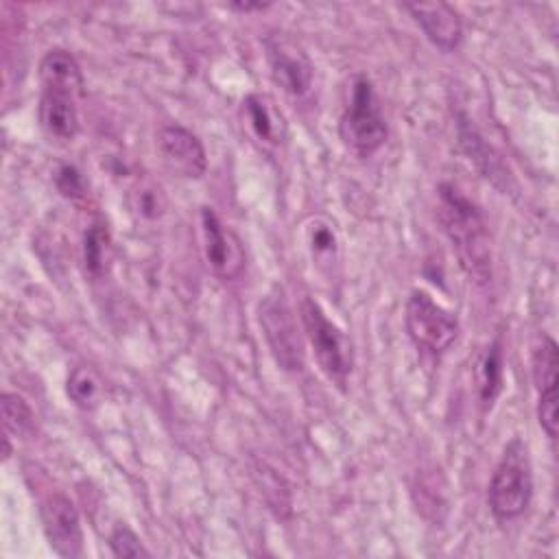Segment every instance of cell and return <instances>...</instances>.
<instances>
[{
    "label": "cell",
    "instance_id": "cell-24",
    "mask_svg": "<svg viewBox=\"0 0 559 559\" xmlns=\"http://www.w3.org/2000/svg\"><path fill=\"white\" fill-rule=\"evenodd\" d=\"M231 9H236V11H262V9H266V4H262V2H258V4H229Z\"/></svg>",
    "mask_w": 559,
    "mask_h": 559
},
{
    "label": "cell",
    "instance_id": "cell-2",
    "mask_svg": "<svg viewBox=\"0 0 559 559\" xmlns=\"http://www.w3.org/2000/svg\"><path fill=\"white\" fill-rule=\"evenodd\" d=\"M439 221L461 269L476 284L491 280V245L478 207L452 183L439 186Z\"/></svg>",
    "mask_w": 559,
    "mask_h": 559
},
{
    "label": "cell",
    "instance_id": "cell-9",
    "mask_svg": "<svg viewBox=\"0 0 559 559\" xmlns=\"http://www.w3.org/2000/svg\"><path fill=\"white\" fill-rule=\"evenodd\" d=\"M41 524L50 548L66 559L83 555V528L74 502L66 493H50L41 502Z\"/></svg>",
    "mask_w": 559,
    "mask_h": 559
},
{
    "label": "cell",
    "instance_id": "cell-20",
    "mask_svg": "<svg viewBox=\"0 0 559 559\" xmlns=\"http://www.w3.org/2000/svg\"><path fill=\"white\" fill-rule=\"evenodd\" d=\"M131 207L142 218H159L166 210V197L153 181H140L131 192Z\"/></svg>",
    "mask_w": 559,
    "mask_h": 559
},
{
    "label": "cell",
    "instance_id": "cell-7",
    "mask_svg": "<svg viewBox=\"0 0 559 559\" xmlns=\"http://www.w3.org/2000/svg\"><path fill=\"white\" fill-rule=\"evenodd\" d=\"M404 323L411 341L430 354L448 352L459 334L456 317L437 304L426 290L411 293Z\"/></svg>",
    "mask_w": 559,
    "mask_h": 559
},
{
    "label": "cell",
    "instance_id": "cell-19",
    "mask_svg": "<svg viewBox=\"0 0 559 559\" xmlns=\"http://www.w3.org/2000/svg\"><path fill=\"white\" fill-rule=\"evenodd\" d=\"M2 424L7 437H24L33 430V411L26 404V400L17 393H2Z\"/></svg>",
    "mask_w": 559,
    "mask_h": 559
},
{
    "label": "cell",
    "instance_id": "cell-3",
    "mask_svg": "<svg viewBox=\"0 0 559 559\" xmlns=\"http://www.w3.org/2000/svg\"><path fill=\"white\" fill-rule=\"evenodd\" d=\"M533 474L528 448L522 439H511L504 448L489 483L487 502L496 520L507 522L520 518L531 504Z\"/></svg>",
    "mask_w": 559,
    "mask_h": 559
},
{
    "label": "cell",
    "instance_id": "cell-4",
    "mask_svg": "<svg viewBox=\"0 0 559 559\" xmlns=\"http://www.w3.org/2000/svg\"><path fill=\"white\" fill-rule=\"evenodd\" d=\"M341 140L358 157L373 155L386 140V122L373 90V83L367 76H358L352 83L349 100L341 116Z\"/></svg>",
    "mask_w": 559,
    "mask_h": 559
},
{
    "label": "cell",
    "instance_id": "cell-5",
    "mask_svg": "<svg viewBox=\"0 0 559 559\" xmlns=\"http://www.w3.org/2000/svg\"><path fill=\"white\" fill-rule=\"evenodd\" d=\"M299 317L321 371L330 382L343 389L354 367V352L349 338L334 321L328 319L323 308L312 297L301 299Z\"/></svg>",
    "mask_w": 559,
    "mask_h": 559
},
{
    "label": "cell",
    "instance_id": "cell-14",
    "mask_svg": "<svg viewBox=\"0 0 559 559\" xmlns=\"http://www.w3.org/2000/svg\"><path fill=\"white\" fill-rule=\"evenodd\" d=\"M304 242L314 269L323 275H334L341 260V240L336 225L325 216H312L304 225Z\"/></svg>",
    "mask_w": 559,
    "mask_h": 559
},
{
    "label": "cell",
    "instance_id": "cell-16",
    "mask_svg": "<svg viewBox=\"0 0 559 559\" xmlns=\"http://www.w3.org/2000/svg\"><path fill=\"white\" fill-rule=\"evenodd\" d=\"M114 258L111 236L105 225H92L83 236V262L92 277H103Z\"/></svg>",
    "mask_w": 559,
    "mask_h": 559
},
{
    "label": "cell",
    "instance_id": "cell-1",
    "mask_svg": "<svg viewBox=\"0 0 559 559\" xmlns=\"http://www.w3.org/2000/svg\"><path fill=\"white\" fill-rule=\"evenodd\" d=\"M39 124L61 142L79 133V100L83 96V72L72 52L55 48L39 61Z\"/></svg>",
    "mask_w": 559,
    "mask_h": 559
},
{
    "label": "cell",
    "instance_id": "cell-21",
    "mask_svg": "<svg viewBox=\"0 0 559 559\" xmlns=\"http://www.w3.org/2000/svg\"><path fill=\"white\" fill-rule=\"evenodd\" d=\"M109 546L116 557H151V552L142 546L140 537L133 531H129L127 526H118L111 533Z\"/></svg>",
    "mask_w": 559,
    "mask_h": 559
},
{
    "label": "cell",
    "instance_id": "cell-23",
    "mask_svg": "<svg viewBox=\"0 0 559 559\" xmlns=\"http://www.w3.org/2000/svg\"><path fill=\"white\" fill-rule=\"evenodd\" d=\"M57 188L63 197H70V199H79L83 197V177L81 173L74 168V166H61L57 170Z\"/></svg>",
    "mask_w": 559,
    "mask_h": 559
},
{
    "label": "cell",
    "instance_id": "cell-15",
    "mask_svg": "<svg viewBox=\"0 0 559 559\" xmlns=\"http://www.w3.org/2000/svg\"><path fill=\"white\" fill-rule=\"evenodd\" d=\"M504 380V360H502V349L500 343H491L476 369V384H478V397L483 404H489L498 397Z\"/></svg>",
    "mask_w": 559,
    "mask_h": 559
},
{
    "label": "cell",
    "instance_id": "cell-11",
    "mask_svg": "<svg viewBox=\"0 0 559 559\" xmlns=\"http://www.w3.org/2000/svg\"><path fill=\"white\" fill-rule=\"evenodd\" d=\"M157 151L164 166L186 179H199L207 168L201 140L181 124H166L157 133Z\"/></svg>",
    "mask_w": 559,
    "mask_h": 559
},
{
    "label": "cell",
    "instance_id": "cell-6",
    "mask_svg": "<svg viewBox=\"0 0 559 559\" xmlns=\"http://www.w3.org/2000/svg\"><path fill=\"white\" fill-rule=\"evenodd\" d=\"M258 317L275 362L286 371H301L304 341L284 293L282 290L269 293L260 301Z\"/></svg>",
    "mask_w": 559,
    "mask_h": 559
},
{
    "label": "cell",
    "instance_id": "cell-17",
    "mask_svg": "<svg viewBox=\"0 0 559 559\" xmlns=\"http://www.w3.org/2000/svg\"><path fill=\"white\" fill-rule=\"evenodd\" d=\"M103 382L98 378V373L90 367H74L68 376V397L79 406V408H94L98 406L100 397H103Z\"/></svg>",
    "mask_w": 559,
    "mask_h": 559
},
{
    "label": "cell",
    "instance_id": "cell-13",
    "mask_svg": "<svg viewBox=\"0 0 559 559\" xmlns=\"http://www.w3.org/2000/svg\"><path fill=\"white\" fill-rule=\"evenodd\" d=\"M404 9L421 26L424 35L441 50H454L463 39V24L459 13L445 2H413Z\"/></svg>",
    "mask_w": 559,
    "mask_h": 559
},
{
    "label": "cell",
    "instance_id": "cell-10",
    "mask_svg": "<svg viewBox=\"0 0 559 559\" xmlns=\"http://www.w3.org/2000/svg\"><path fill=\"white\" fill-rule=\"evenodd\" d=\"M240 122L251 142L264 151L275 153L288 135L286 118L275 105V100L266 94H249L240 105Z\"/></svg>",
    "mask_w": 559,
    "mask_h": 559
},
{
    "label": "cell",
    "instance_id": "cell-8",
    "mask_svg": "<svg viewBox=\"0 0 559 559\" xmlns=\"http://www.w3.org/2000/svg\"><path fill=\"white\" fill-rule=\"evenodd\" d=\"M201 242L203 258L216 277L236 280L242 273L247 264L242 240L212 207L201 210Z\"/></svg>",
    "mask_w": 559,
    "mask_h": 559
},
{
    "label": "cell",
    "instance_id": "cell-18",
    "mask_svg": "<svg viewBox=\"0 0 559 559\" xmlns=\"http://www.w3.org/2000/svg\"><path fill=\"white\" fill-rule=\"evenodd\" d=\"M559 349L550 336L542 338V345L533 352V380L539 393L557 391Z\"/></svg>",
    "mask_w": 559,
    "mask_h": 559
},
{
    "label": "cell",
    "instance_id": "cell-12",
    "mask_svg": "<svg viewBox=\"0 0 559 559\" xmlns=\"http://www.w3.org/2000/svg\"><path fill=\"white\" fill-rule=\"evenodd\" d=\"M273 81L290 96H304L312 85V63L306 52L284 35L266 41Z\"/></svg>",
    "mask_w": 559,
    "mask_h": 559
},
{
    "label": "cell",
    "instance_id": "cell-22",
    "mask_svg": "<svg viewBox=\"0 0 559 559\" xmlns=\"http://www.w3.org/2000/svg\"><path fill=\"white\" fill-rule=\"evenodd\" d=\"M537 419H539V426L546 432V437L557 439V430H559V400H557V391L539 393Z\"/></svg>",
    "mask_w": 559,
    "mask_h": 559
}]
</instances>
